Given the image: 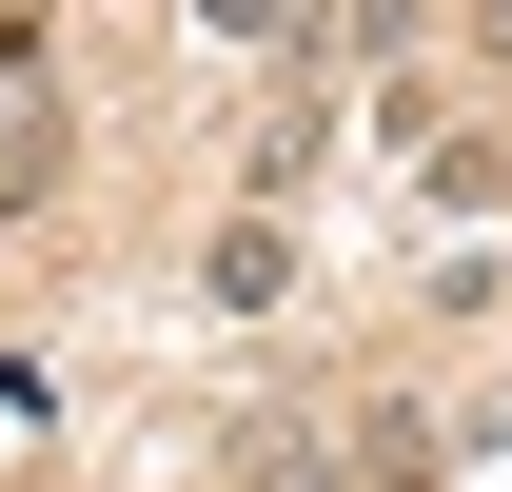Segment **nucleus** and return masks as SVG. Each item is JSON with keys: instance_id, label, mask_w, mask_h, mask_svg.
I'll list each match as a JSON object with an SVG mask.
<instances>
[{"instance_id": "nucleus-2", "label": "nucleus", "mask_w": 512, "mask_h": 492, "mask_svg": "<svg viewBox=\"0 0 512 492\" xmlns=\"http://www.w3.org/2000/svg\"><path fill=\"white\" fill-rule=\"evenodd\" d=\"M296 296V217H217V256H197V315H276Z\"/></svg>"}, {"instance_id": "nucleus-5", "label": "nucleus", "mask_w": 512, "mask_h": 492, "mask_svg": "<svg viewBox=\"0 0 512 492\" xmlns=\"http://www.w3.org/2000/svg\"><path fill=\"white\" fill-rule=\"evenodd\" d=\"M197 40H237V60H276V40H316V0H178Z\"/></svg>"}, {"instance_id": "nucleus-1", "label": "nucleus", "mask_w": 512, "mask_h": 492, "mask_svg": "<svg viewBox=\"0 0 512 492\" xmlns=\"http://www.w3.org/2000/svg\"><path fill=\"white\" fill-rule=\"evenodd\" d=\"M60 178V60H40V20H0V197Z\"/></svg>"}, {"instance_id": "nucleus-7", "label": "nucleus", "mask_w": 512, "mask_h": 492, "mask_svg": "<svg viewBox=\"0 0 512 492\" xmlns=\"http://www.w3.org/2000/svg\"><path fill=\"white\" fill-rule=\"evenodd\" d=\"M473 60H493V79H512V0H473Z\"/></svg>"}, {"instance_id": "nucleus-6", "label": "nucleus", "mask_w": 512, "mask_h": 492, "mask_svg": "<svg viewBox=\"0 0 512 492\" xmlns=\"http://www.w3.org/2000/svg\"><path fill=\"white\" fill-rule=\"evenodd\" d=\"M237 492H335V453H316V433H256V453H237Z\"/></svg>"}, {"instance_id": "nucleus-4", "label": "nucleus", "mask_w": 512, "mask_h": 492, "mask_svg": "<svg viewBox=\"0 0 512 492\" xmlns=\"http://www.w3.org/2000/svg\"><path fill=\"white\" fill-rule=\"evenodd\" d=\"M414 40H434V0H316V79H375Z\"/></svg>"}, {"instance_id": "nucleus-3", "label": "nucleus", "mask_w": 512, "mask_h": 492, "mask_svg": "<svg viewBox=\"0 0 512 492\" xmlns=\"http://www.w3.org/2000/svg\"><path fill=\"white\" fill-rule=\"evenodd\" d=\"M237 178H256V217H296V197L335 178V99H276V119H256V158H237Z\"/></svg>"}]
</instances>
